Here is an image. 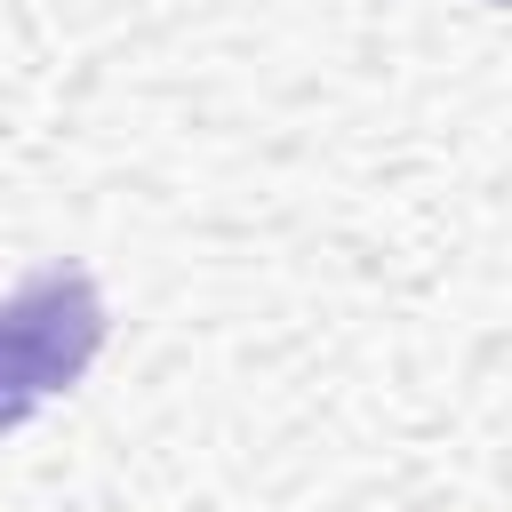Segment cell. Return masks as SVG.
<instances>
[{
  "instance_id": "cell-1",
  "label": "cell",
  "mask_w": 512,
  "mask_h": 512,
  "mask_svg": "<svg viewBox=\"0 0 512 512\" xmlns=\"http://www.w3.org/2000/svg\"><path fill=\"white\" fill-rule=\"evenodd\" d=\"M104 344V304L88 272H32L0 304V432H16L48 392H64Z\"/></svg>"
}]
</instances>
